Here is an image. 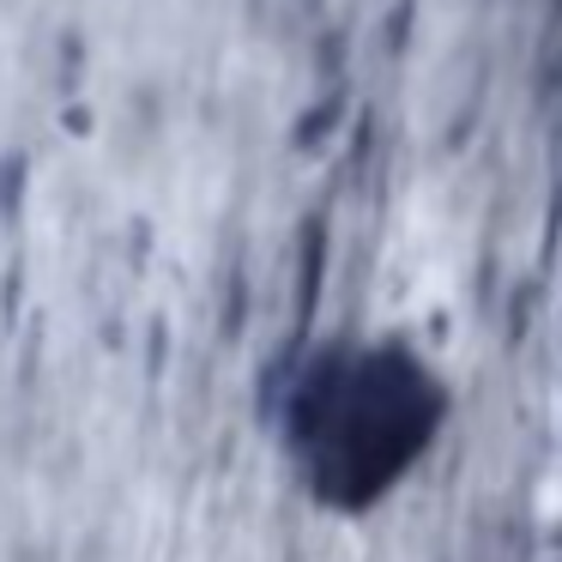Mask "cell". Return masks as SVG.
I'll list each match as a JSON object with an SVG mask.
<instances>
[{
    "instance_id": "obj_1",
    "label": "cell",
    "mask_w": 562,
    "mask_h": 562,
    "mask_svg": "<svg viewBox=\"0 0 562 562\" xmlns=\"http://www.w3.org/2000/svg\"><path fill=\"white\" fill-rule=\"evenodd\" d=\"M448 393L405 345L327 351L291 400V441L333 508L381 502L429 453Z\"/></svg>"
},
{
    "instance_id": "obj_2",
    "label": "cell",
    "mask_w": 562,
    "mask_h": 562,
    "mask_svg": "<svg viewBox=\"0 0 562 562\" xmlns=\"http://www.w3.org/2000/svg\"><path fill=\"white\" fill-rule=\"evenodd\" d=\"M19 194H25V158L7 151V158H0V218H13L19 212Z\"/></svg>"
}]
</instances>
